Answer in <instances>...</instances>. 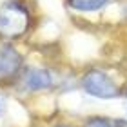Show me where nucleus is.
I'll list each match as a JSON object with an SVG mask.
<instances>
[{"label": "nucleus", "instance_id": "nucleus-10", "mask_svg": "<svg viewBox=\"0 0 127 127\" xmlns=\"http://www.w3.org/2000/svg\"><path fill=\"white\" fill-rule=\"evenodd\" d=\"M0 113H2V103H0Z\"/></svg>", "mask_w": 127, "mask_h": 127}, {"label": "nucleus", "instance_id": "nucleus-5", "mask_svg": "<svg viewBox=\"0 0 127 127\" xmlns=\"http://www.w3.org/2000/svg\"><path fill=\"white\" fill-rule=\"evenodd\" d=\"M111 0H67L69 7L78 11V13H93V11L102 9Z\"/></svg>", "mask_w": 127, "mask_h": 127}, {"label": "nucleus", "instance_id": "nucleus-9", "mask_svg": "<svg viewBox=\"0 0 127 127\" xmlns=\"http://www.w3.org/2000/svg\"><path fill=\"white\" fill-rule=\"evenodd\" d=\"M124 96L127 98V85H125V89H124Z\"/></svg>", "mask_w": 127, "mask_h": 127}, {"label": "nucleus", "instance_id": "nucleus-7", "mask_svg": "<svg viewBox=\"0 0 127 127\" xmlns=\"http://www.w3.org/2000/svg\"><path fill=\"white\" fill-rule=\"evenodd\" d=\"M114 127H127V122L125 120H116V122H114Z\"/></svg>", "mask_w": 127, "mask_h": 127}, {"label": "nucleus", "instance_id": "nucleus-6", "mask_svg": "<svg viewBox=\"0 0 127 127\" xmlns=\"http://www.w3.org/2000/svg\"><path fill=\"white\" fill-rule=\"evenodd\" d=\"M84 127H114V122L105 116H91L89 120H85Z\"/></svg>", "mask_w": 127, "mask_h": 127}, {"label": "nucleus", "instance_id": "nucleus-8", "mask_svg": "<svg viewBox=\"0 0 127 127\" xmlns=\"http://www.w3.org/2000/svg\"><path fill=\"white\" fill-rule=\"evenodd\" d=\"M55 127H71V125H67V124H58V125H55Z\"/></svg>", "mask_w": 127, "mask_h": 127}, {"label": "nucleus", "instance_id": "nucleus-4", "mask_svg": "<svg viewBox=\"0 0 127 127\" xmlns=\"http://www.w3.org/2000/svg\"><path fill=\"white\" fill-rule=\"evenodd\" d=\"M24 87L27 91H44V89H51L53 87V76L47 69L42 67H34V69H27L24 73Z\"/></svg>", "mask_w": 127, "mask_h": 127}, {"label": "nucleus", "instance_id": "nucleus-2", "mask_svg": "<svg viewBox=\"0 0 127 127\" xmlns=\"http://www.w3.org/2000/svg\"><path fill=\"white\" fill-rule=\"evenodd\" d=\"M80 84L87 95L100 100H113L120 96V87L113 82V78H109L103 71H98V69H89L82 76Z\"/></svg>", "mask_w": 127, "mask_h": 127}, {"label": "nucleus", "instance_id": "nucleus-3", "mask_svg": "<svg viewBox=\"0 0 127 127\" xmlns=\"http://www.w3.org/2000/svg\"><path fill=\"white\" fill-rule=\"evenodd\" d=\"M22 67V56L13 45H0V84H9Z\"/></svg>", "mask_w": 127, "mask_h": 127}, {"label": "nucleus", "instance_id": "nucleus-1", "mask_svg": "<svg viewBox=\"0 0 127 127\" xmlns=\"http://www.w3.org/2000/svg\"><path fill=\"white\" fill-rule=\"evenodd\" d=\"M31 26V13L24 4L9 0L0 7V36L18 38Z\"/></svg>", "mask_w": 127, "mask_h": 127}]
</instances>
